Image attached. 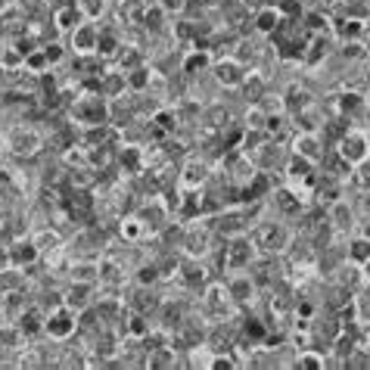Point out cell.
Here are the masks:
<instances>
[{
	"mask_svg": "<svg viewBox=\"0 0 370 370\" xmlns=\"http://www.w3.org/2000/svg\"><path fill=\"white\" fill-rule=\"evenodd\" d=\"M44 140L34 128H25V125H16V128L7 131V149L16 156V159H32V156L40 153Z\"/></svg>",
	"mask_w": 370,
	"mask_h": 370,
	"instance_id": "1",
	"label": "cell"
},
{
	"mask_svg": "<svg viewBox=\"0 0 370 370\" xmlns=\"http://www.w3.org/2000/svg\"><path fill=\"white\" fill-rule=\"evenodd\" d=\"M72 112L84 128H94V125H103V121H106L109 106L100 100V97H78V103L72 106Z\"/></svg>",
	"mask_w": 370,
	"mask_h": 370,
	"instance_id": "2",
	"label": "cell"
},
{
	"mask_svg": "<svg viewBox=\"0 0 370 370\" xmlns=\"http://www.w3.org/2000/svg\"><path fill=\"white\" fill-rule=\"evenodd\" d=\"M256 240L264 252L280 256V252H286V246H290V230L283 227V224H264V227H258Z\"/></svg>",
	"mask_w": 370,
	"mask_h": 370,
	"instance_id": "3",
	"label": "cell"
},
{
	"mask_svg": "<svg viewBox=\"0 0 370 370\" xmlns=\"http://www.w3.org/2000/svg\"><path fill=\"white\" fill-rule=\"evenodd\" d=\"M234 299H230V293H227V286H209L206 290V296H202V308H206V314H212V317H230V308H234Z\"/></svg>",
	"mask_w": 370,
	"mask_h": 370,
	"instance_id": "4",
	"label": "cell"
},
{
	"mask_svg": "<svg viewBox=\"0 0 370 370\" xmlns=\"http://www.w3.org/2000/svg\"><path fill=\"white\" fill-rule=\"evenodd\" d=\"M78 327V314L72 308H60V311H50V317L44 321V330L50 333L53 339H69Z\"/></svg>",
	"mask_w": 370,
	"mask_h": 370,
	"instance_id": "5",
	"label": "cell"
},
{
	"mask_svg": "<svg viewBox=\"0 0 370 370\" xmlns=\"http://www.w3.org/2000/svg\"><path fill=\"white\" fill-rule=\"evenodd\" d=\"M97 28H94V22H78V25L69 32V38H72V50L75 53H81V56H90V53H97Z\"/></svg>",
	"mask_w": 370,
	"mask_h": 370,
	"instance_id": "6",
	"label": "cell"
},
{
	"mask_svg": "<svg viewBox=\"0 0 370 370\" xmlns=\"http://www.w3.org/2000/svg\"><path fill=\"white\" fill-rule=\"evenodd\" d=\"M224 262H227L230 268H246V264H252V243L246 240V236H230V240L224 243Z\"/></svg>",
	"mask_w": 370,
	"mask_h": 370,
	"instance_id": "7",
	"label": "cell"
},
{
	"mask_svg": "<svg viewBox=\"0 0 370 370\" xmlns=\"http://www.w3.org/2000/svg\"><path fill=\"white\" fill-rule=\"evenodd\" d=\"M367 137L358 134V131H352V134H343V147H339V156H343L349 165H361L364 159H367Z\"/></svg>",
	"mask_w": 370,
	"mask_h": 370,
	"instance_id": "8",
	"label": "cell"
},
{
	"mask_svg": "<svg viewBox=\"0 0 370 370\" xmlns=\"http://www.w3.org/2000/svg\"><path fill=\"white\" fill-rule=\"evenodd\" d=\"M215 78L221 84H227V88H236V84H243L246 72H243V66L236 60H221V62H215Z\"/></svg>",
	"mask_w": 370,
	"mask_h": 370,
	"instance_id": "9",
	"label": "cell"
},
{
	"mask_svg": "<svg viewBox=\"0 0 370 370\" xmlns=\"http://www.w3.org/2000/svg\"><path fill=\"white\" fill-rule=\"evenodd\" d=\"M78 22H81V13H78L75 3H62V7H56V13H53V28H56V32L69 34L75 25H78Z\"/></svg>",
	"mask_w": 370,
	"mask_h": 370,
	"instance_id": "10",
	"label": "cell"
},
{
	"mask_svg": "<svg viewBox=\"0 0 370 370\" xmlns=\"http://www.w3.org/2000/svg\"><path fill=\"white\" fill-rule=\"evenodd\" d=\"M296 156L302 159H323V140H317L311 131H302V137L296 140Z\"/></svg>",
	"mask_w": 370,
	"mask_h": 370,
	"instance_id": "11",
	"label": "cell"
},
{
	"mask_svg": "<svg viewBox=\"0 0 370 370\" xmlns=\"http://www.w3.org/2000/svg\"><path fill=\"white\" fill-rule=\"evenodd\" d=\"M40 252H38V246H34L32 240H16L13 246H10V264H28V262H34Z\"/></svg>",
	"mask_w": 370,
	"mask_h": 370,
	"instance_id": "12",
	"label": "cell"
},
{
	"mask_svg": "<svg viewBox=\"0 0 370 370\" xmlns=\"http://www.w3.org/2000/svg\"><path fill=\"white\" fill-rule=\"evenodd\" d=\"M88 302H90V283H75L72 293H66V308H72L75 314L88 308Z\"/></svg>",
	"mask_w": 370,
	"mask_h": 370,
	"instance_id": "13",
	"label": "cell"
},
{
	"mask_svg": "<svg viewBox=\"0 0 370 370\" xmlns=\"http://www.w3.org/2000/svg\"><path fill=\"white\" fill-rule=\"evenodd\" d=\"M274 202H277V209H280L283 215H299V212H302V202H299V196L293 193V187L274 190Z\"/></svg>",
	"mask_w": 370,
	"mask_h": 370,
	"instance_id": "14",
	"label": "cell"
},
{
	"mask_svg": "<svg viewBox=\"0 0 370 370\" xmlns=\"http://www.w3.org/2000/svg\"><path fill=\"white\" fill-rule=\"evenodd\" d=\"M256 28L262 34H274L277 28H280V10H268V7H262V10H256Z\"/></svg>",
	"mask_w": 370,
	"mask_h": 370,
	"instance_id": "15",
	"label": "cell"
},
{
	"mask_svg": "<svg viewBox=\"0 0 370 370\" xmlns=\"http://www.w3.org/2000/svg\"><path fill=\"white\" fill-rule=\"evenodd\" d=\"M227 293L236 305H243L246 299H252V293H256V280H252V277H236V280L227 286Z\"/></svg>",
	"mask_w": 370,
	"mask_h": 370,
	"instance_id": "16",
	"label": "cell"
},
{
	"mask_svg": "<svg viewBox=\"0 0 370 370\" xmlns=\"http://www.w3.org/2000/svg\"><path fill=\"white\" fill-rule=\"evenodd\" d=\"M202 128L212 131V134H215V131H221V134H224V128H227V109H221V106L209 109L206 119H202Z\"/></svg>",
	"mask_w": 370,
	"mask_h": 370,
	"instance_id": "17",
	"label": "cell"
},
{
	"mask_svg": "<svg viewBox=\"0 0 370 370\" xmlns=\"http://www.w3.org/2000/svg\"><path fill=\"white\" fill-rule=\"evenodd\" d=\"M143 230H147V221H143V218H137V215H128L125 221H121V236H125V240H131V243L143 240Z\"/></svg>",
	"mask_w": 370,
	"mask_h": 370,
	"instance_id": "18",
	"label": "cell"
},
{
	"mask_svg": "<svg viewBox=\"0 0 370 370\" xmlns=\"http://www.w3.org/2000/svg\"><path fill=\"white\" fill-rule=\"evenodd\" d=\"M206 175H209V169H206V162H187V169H184V184L190 187V193L196 190V184L206 181Z\"/></svg>",
	"mask_w": 370,
	"mask_h": 370,
	"instance_id": "19",
	"label": "cell"
},
{
	"mask_svg": "<svg viewBox=\"0 0 370 370\" xmlns=\"http://www.w3.org/2000/svg\"><path fill=\"white\" fill-rule=\"evenodd\" d=\"M72 280H75V283H97V280H100V264L78 262V264L72 268Z\"/></svg>",
	"mask_w": 370,
	"mask_h": 370,
	"instance_id": "20",
	"label": "cell"
},
{
	"mask_svg": "<svg viewBox=\"0 0 370 370\" xmlns=\"http://www.w3.org/2000/svg\"><path fill=\"white\" fill-rule=\"evenodd\" d=\"M330 212H333V215L327 218V221H330V227H333V230H345V227L352 224V209L345 206V202H336V206H333Z\"/></svg>",
	"mask_w": 370,
	"mask_h": 370,
	"instance_id": "21",
	"label": "cell"
},
{
	"mask_svg": "<svg viewBox=\"0 0 370 370\" xmlns=\"http://www.w3.org/2000/svg\"><path fill=\"white\" fill-rule=\"evenodd\" d=\"M119 38H115L112 32H103V34H97V56H115L119 53Z\"/></svg>",
	"mask_w": 370,
	"mask_h": 370,
	"instance_id": "22",
	"label": "cell"
},
{
	"mask_svg": "<svg viewBox=\"0 0 370 370\" xmlns=\"http://www.w3.org/2000/svg\"><path fill=\"white\" fill-rule=\"evenodd\" d=\"M32 243L38 246V252L56 249V246H60V234H56V230H38V234L32 236Z\"/></svg>",
	"mask_w": 370,
	"mask_h": 370,
	"instance_id": "23",
	"label": "cell"
},
{
	"mask_svg": "<svg viewBox=\"0 0 370 370\" xmlns=\"http://www.w3.org/2000/svg\"><path fill=\"white\" fill-rule=\"evenodd\" d=\"M47 66H50V60H47V53H44V47H40V50H28V53H25V69H28V72L40 75Z\"/></svg>",
	"mask_w": 370,
	"mask_h": 370,
	"instance_id": "24",
	"label": "cell"
},
{
	"mask_svg": "<svg viewBox=\"0 0 370 370\" xmlns=\"http://www.w3.org/2000/svg\"><path fill=\"white\" fill-rule=\"evenodd\" d=\"M234 330H227V327H215V330H212V349L215 352H221V349H234Z\"/></svg>",
	"mask_w": 370,
	"mask_h": 370,
	"instance_id": "25",
	"label": "cell"
},
{
	"mask_svg": "<svg viewBox=\"0 0 370 370\" xmlns=\"http://www.w3.org/2000/svg\"><path fill=\"white\" fill-rule=\"evenodd\" d=\"M181 274H184V283H187V286H202V283H206V271L196 262L181 264Z\"/></svg>",
	"mask_w": 370,
	"mask_h": 370,
	"instance_id": "26",
	"label": "cell"
},
{
	"mask_svg": "<svg viewBox=\"0 0 370 370\" xmlns=\"http://www.w3.org/2000/svg\"><path fill=\"white\" fill-rule=\"evenodd\" d=\"M209 66V53H206V50H202L199 53V47H196V53H190L187 60H184V72L187 75H196V72H202V69Z\"/></svg>",
	"mask_w": 370,
	"mask_h": 370,
	"instance_id": "27",
	"label": "cell"
},
{
	"mask_svg": "<svg viewBox=\"0 0 370 370\" xmlns=\"http://www.w3.org/2000/svg\"><path fill=\"white\" fill-rule=\"evenodd\" d=\"M103 3H106V0H75L78 13L88 16V19H100V16H103Z\"/></svg>",
	"mask_w": 370,
	"mask_h": 370,
	"instance_id": "28",
	"label": "cell"
},
{
	"mask_svg": "<svg viewBox=\"0 0 370 370\" xmlns=\"http://www.w3.org/2000/svg\"><path fill=\"white\" fill-rule=\"evenodd\" d=\"M19 367H47V355L40 349H28L19 355Z\"/></svg>",
	"mask_w": 370,
	"mask_h": 370,
	"instance_id": "29",
	"label": "cell"
},
{
	"mask_svg": "<svg viewBox=\"0 0 370 370\" xmlns=\"http://www.w3.org/2000/svg\"><path fill=\"white\" fill-rule=\"evenodd\" d=\"M286 175L293 177V181H305V177H311V162L308 159H302V156H296V159L290 162V169H286Z\"/></svg>",
	"mask_w": 370,
	"mask_h": 370,
	"instance_id": "30",
	"label": "cell"
},
{
	"mask_svg": "<svg viewBox=\"0 0 370 370\" xmlns=\"http://www.w3.org/2000/svg\"><path fill=\"white\" fill-rule=\"evenodd\" d=\"M349 258H352V262H358V264L367 262V258H370V240H367V236L352 243V246H349Z\"/></svg>",
	"mask_w": 370,
	"mask_h": 370,
	"instance_id": "31",
	"label": "cell"
},
{
	"mask_svg": "<svg viewBox=\"0 0 370 370\" xmlns=\"http://www.w3.org/2000/svg\"><path fill=\"white\" fill-rule=\"evenodd\" d=\"M323 355L321 352H299V358H296V367H302V370H314V367H323Z\"/></svg>",
	"mask_w": 370,
	"mask_h": 370,
	"instance_id": "32",
	"label": "cell"
},
{
	"mask_svg": "<svg viewBox=\"0 0 370 370\" xmlns=\"http://www.w3.org/2000/svg\"><path fill=\"white\" fill-rule=\"evenodd\" d=\"M143 0H121V19H128V22H137L143 16Z\"/></svg>",
	"mask_w": 370,
	"mask_h": 370,
	"instance_id": "33",
	"label": "cell"
},
{
	"mask_svg": "<svg viewBox=\"0 0 370 370\" xmlns=\"http://www.w3.org/2000/svg\"><path fill=\"white\" fill-rule=\"evenodd\" d=\"M119 62H121V72H131V69H140V53H137V50H131V47H125L121 50L119 47Z\"/></svg>",
	"mask_w": 370,
	"mask_h": 370,
	"instance_id": "34",
	"label": "cell"
},
{
	"mask_svg": "<svg viewBox=\"0 0 370 370\" xmlns=\"http://www.w3.org/2000/svg\"><path fill=\"white\" fill-rule=\"evenodd\" d=\"M243 88H246V94L262 97V94H264V81H262V75H249V78H243Z\"/></svg>",
	"mask_w": 370,
	"mask_h": 370,
	"instance_id": "35",
	"label": "cell"
},
{
	"mask_svg": "<svg viewBox=\"0 0 370 370\" xmlns=\"http://www.w3.org/2000/svg\"><path fill=\"white\" fill-rule=\"evenodd\" d=\"M162 13H181L184 7H187V0H159Z\"/></svg>",
	"mask_w": 370,
	"mask_h": 370,
	"instance_id": "36",
	"label": "cell"
},
{
	"mask_svg": "<svg viewBox=\"0 0 370 370\" xmlns=\"http://www.w3.org/2000/svg\"><path fill=\"white\" fill-rule=\"evenodd\" d=\"M358 106H361V97H355V94H345V97H343V112H345V115L355 112Z\"/></svg>",
	"mask_w": 370,
	"mask_h": 370,
	"instance_id": "37",
	"label": "cell"
},
{
	"mask_svg": "<svg viewBox=\"0 0 370 370\" xmlns=\"http://www.w3.org/2000/svg\"><path fill=\"white\" fill-rule=\"evenodd\" d=\"M44 53H47L50 66H53V62H60V60H62V47H60V44H50V47H44Z\"/></svg>",
	"mask_w": 370,
	"mask_h": 370,
	"instance_id": "38",
	"label": "cell"
},
{
	"mask_svg": "<svg viewBox=\"0 0 370 370\" xmlns=\"http://www.w3.org/2000/svg\"><path fill=\"white\" fill-rule=\"evenodd\" d=\"M156 277H159V271H156L153 264H149V268H140V274H137V280H140V283H153Z\"/></svg>",
	"mask_w": 370,
	"mask_h": 370,
	"instance_id": "39",
	"label": "cell"
},
{
	"mask_svg": "<svg viewBox=\"0 0 370 370\" xmlns=\"http://www.w3.org/2000/svg\"><path fill=\"white\" fill-rule=\"evenodd\" d=\"M296 314L302 317V321H311V317H314V305H311V302H302V305L296 308Z\"/></svg>",
	"mask_w": 370,
	"mask_h": 370,
	"instance_id": "40",
	"label": "cell"
},
{
	"mask_svg": "<svg viewBox=\"0 0 370 370\" xmlns=\"http://www.w3.org/2000/svg\"><path fill=\"white\" fill-rule=\"evenodd\" d=\"M305 25H308L311 32H321V28H327V19H321V13H314L308 22H305Z\"/></svg>",
	"mask_w": 370,
	"mask_h": 370,
	"instance_id": "41",
	"label": "cell"
},
{
	"mask_svg": "<svg viewBox=\"0 0 370 370\" xmlns=\"http://www.w3.org/2000/svg\"><path fill=\"white\" fill-rule=\"evenodd\" d=\"M339 32H343V34H352V38H355V34L361 32V25H358V22H339Z\"/></svg>",
	"mask_w": 370,
	"mask_h": 370,
	"instance_id": "42",
	"label": "cell"
},
{
	"mask_svg": "<svg viewBox=\"0 0 370 370\" xmlns=\"http://www.w3.org/2000/svg\"><path fill=\"white\" fill-rule=\"evenodd\" d=\"M243 7H249V10H262L264 7V0H240Z\"/></svg>",
	"mask_w": 370,
	"mask_h": 370,
	"instance_id": "43",
	"label": "cell"
},
{
	"mask_svg": "<svg viewBox=\"0 0 370 370\" xmlns=\"http://www.w3.org/2000/svg\"><path fill=\"white\" fill-rule=\"evenodd\" d=\"M345 56H361V47H345Z\"/></svg>",
	"mask_w": 370,
	"mask_h": 370,
	"instance_id": "44",
	"label": "cell"
},
{
	"mask_svg": "<svg viewBox=\"0 0 370 370\" xmlns=\"http://www.w3.org/2000/svg\"><path fill=\"white\" fill-rule=\"evenodd\" d=\"M364 206H367V209H370V196H367V199H364Z\"/></svg>",
	"mask_w": 370,
	"mask_h": 370,
	"instance_id": "45",
	"label": "cell"
},
{
	"mask_svg": "<svg viewBox=\"0 0 370 370\" xmlns=\"http://www.w3.org/2000/svg\"><path fill=\"white\" fill-rule=\"evenodd\" d=\"M0 72H3V66H0Z\"/></svg>",
	"mask_w": 370,
	"mask_h": 370,
	"instance_id": "46",
	"label": "cell"
},
{
	"mask_svg": "<svg viewBox=\"0 0 370 370\" xmlns=\"http://www.w3.org/2000/svg\"><path fill=\"white\" fill-rule=\"evenodd\" d=\"M367 53H370V50H367Z\"/></svg>",
	"mask_w": 370,
	"mask_h": 370,
	"instance_id": "47",
	"label": "cell"
}]
</instances>
